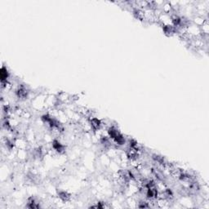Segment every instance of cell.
Returning <instances> with one entry per match:
<instances>
[{"instance_id": "obj_4", "label": "cell", "mask_w": 209, "mask_h": 209, "mask_svg": "<svg viewBox=\"0 0 209 209\" xmlns=\"http://www.w3.org/2000/svg\"><path fill=\"white\" fill-rule=\"evenodd\" d=\"M28 156V153H27V149H17V154L16 157L18 158L21 161H25L27 159Z\"/></svg>"}, {"instance_id": "obj_6", "label": "cell", "mask_w": 209, "mask_h": 209, "mask_svg": "<svg viewBox=\"0 0 209 209\" xmlns=\"http://www.w3.org/2000/svg\"><path fill=\"white\" fill-rule=\"evenodd\" d=\"M8 78H9V72L8 71V69L5 66H3L1 69V83L8 81Z\"/></svg>"}, {"instance_id": "obj_3", "label": "cell", "mask_w": 209, "mask_h": 209, "mask_svg": "<svg viewBox=\"0 0 209 209\" xmlns=\"http://www.w3.org/2000/svg\"><path fill=\"white\" fill-rule=\"evenodd\" d=\"M207 20H208V19L204 18V16H199V15H196V14H194L193 16V18H192V21H192V23L194 24L195 26L200 27V26H201L202 25H203V24L207 21Z\"/></svg>"}, {"instance_id": "obj_2", "label": "cell", "mask_w": 209, "mask_h": 209, "mask_svg": "<svg viewBox=\"0 0 209 209\" xmlns=\"http://www.w3.org/2000/svg\"><path fill=\"white\" fill-rule=\"evenodd\" d=\"M57 194L58 197H59L64 203H68V202L71 199V194L70 193H68L67 191L57 190Z\"/></svg>"}, {"instance_id": "obj_5", "label": "cell", "mask_w": 209, "mask_h": 209, "mask_svg": "<svg viewBox=\"0 0 209 209\" xmlns=\"http://www.w3.org/2000/svg\"><path fill=\"white\" fill-rule=\"evenodd\" d=\"M200 31H201L202 35H208L209 34V23L208 20H207L200 27Z\"/></svg>"}, {"instance_id": "obj_1", "label": "cell", "mask_w": 209, "mask_h": 209, "mask_svg": "<svg viewBox=\"0 0 209 209\" xmlns=\"http://www.w3.org/2000/svg\"><path fill=\"white\" fill-rule=\"evenodd\" d=\"M47 95L39 94L37 95L34 99L32 100V107L36 110H42L45 109V101Z\"/></svg>"}]
</instances>
